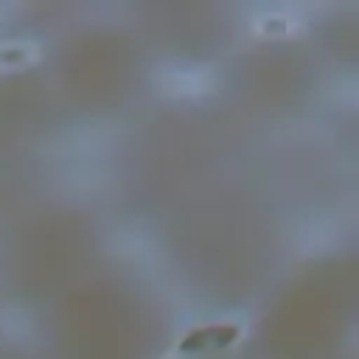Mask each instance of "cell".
<instances>
[{
    "instance_id": "obj_1",
    "label": "cell",
    "mask_w": 359,
    "mask_h": 359,
    "mask_svg": "<svg viewBox=\"0 0 359 359\" xmlns=\"http://www.w3.org/2000/svg\"><path fill=\"white\" fill-rule=\"evenodd\" d=\"M163 87H165V93H174V95H196V93H205L208 73L194 70V67L168 70V73H163Z\"/></svg>"
}]
</instances>
